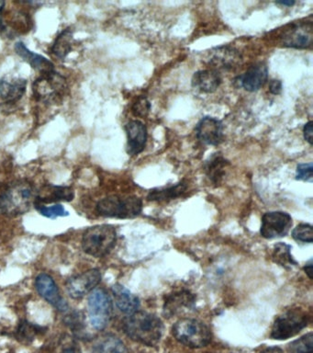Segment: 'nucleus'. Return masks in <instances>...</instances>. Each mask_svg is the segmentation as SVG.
I'll return each mask as SVG.
<instances>
[{
  "label": "nucleus",
  "instance_id": "1",
  "mask_svg": "<svg viewBox=\"0 0 313 353\" xmlns=\"http://www.w3.org/2000/svg\"><path fill=\"white\" fill-rule=\"evenodd\" d=\"M123 331L133 341L145 346L155 347L164 334V324L155 314L137 311L123 319Z\"/></svg>",
  "mask_w": 313,
  "mask_h": 353
},
{
  "label": "nucleus",
  "instance_id": "2",
  "mask_svg": "<svg viewBox=\"0 0 313 353\" xmlns=\"http://www.w3.org/2000/svg\"><path fill=\"white\" fill-rule=\"evenodd\" d=\"M36 192L31 182L15 181L0 193V211L9 216H17L28 212L34 204Z\"/></svg>",
  "mask_w": 313,
  "mask_h": 353
},
{
  "label": "nucleus",
  "instance_id": "3",
  "mask_svg": "<svg viewBox=\"0 0 313 353\" xmlns=\"http://www.w3.org/2000/svg\"><path fill=\"white\" fill-rule=\"evenodd\" d=\"M172 334L180 343L192 349L207 346L211 341L210 327L199 320L181 319L175 323Z\"/></svg>",
  "mask_w": 313,
  "mask_h": 353
},
{
  "label": "nucleus",
  "instance_id": "4",
  "mask_svg": "<svg viewBox=\"0 0 313 353\" xmlns=\"http://www.w3.org/2000/svg\"><path fill=\"white\" fill-rule=\"evenodd\" d=\"M117 232L114 226L100 225L87 229L82 239V248L87 255L102 258L111 252L116 244Z\"/></svg>",
  "mask_w": 313,
  "mask_h": 353
},
{
  "label": "nucleus",
  "instance_id": "5",
  "mask_svg": "<svg viewBox=\"0 0 313 353\" xmlns=\"http://www.w3.org/2000/svg\"><path fill=\"white\" fill-rule=\"evenodd\" d=\"M97 211L104 217L131 219L141 214L142 201L137 196H109L98 201Z\"/></svg>",
  "mask_w": 313,
  "mask_h": 353
},
{
  "label": "nucleus",
  "instance_id": "6",
  "mask_svg": "<svg viewBox=\"0 0 313 353\" xmlns=\"http://www.w3.org/2000/svg\"><path fill=\"white\" fill-rule=\"evenodd\" d=\"M67 90V79L56 71L42 74L32 85L35 98L45 104L60 103Z\"/></svg>",
  "mask_w": 313,
  "mask_h": 353
},
{
  "label": "nucleus",
  "instance_id": "7",
  "mask_svg": "<svg viewBox=\"0 0 313 353\" xmlns=\"http://www.w3.org/2000/svg\"><path fill=\"white\" fill-rule=\"evenodd\" d=\"M310 316L301 308H291L279 314L271 330V338L284 341L298 335L309 324Z\"/></svg>",
  "mask_w": 313,
  "mask_h": 353
},
{
  "label": "nucleus",
  "instance_id": "8",
  "mask_svg": "<svg viewBox=\"0 0 313 353\" xmlns=\"http://www.w3.org/2000/svg\"><path fill=\"white\" fill-rule=\"evenodd\" d=\"M87 310L90 324L95 330H103L111 321L112 302L108 292L103 289H94L90 292Z\"/></svg>",
  "mask_w": 313,
  "mask_h": 353
},
{
  "label": "nucleus",
  "instance_id": "9",
  "mask_svg": "<svg viewBox=\"0 0 313 353\" xmlns=\"http://www.w3.org/2000/svg\"><path fill=\"white\" fill-rule=\"evenodd\" d=\"M291 226L292 218L288 212H268L263 215L260 234L263 239H279L287 236Z\"/></svg>",
  "mask_w": 313,
  "mask_h": 353
},
{
  "label": "nucleus",
  "instance_id": "10",
  "mask_svg": "<svg viewBox=\"0 0 313 353\" xmlns=\"http://www.w3.org/2000/svg\"><path fill=\"white\" fill-rule=\"evenodd\" d=\"M101 281V273L98 269L87 270L80 274L73 276L67 281L68 294L73 299H80L91 292Z\"/></svg>",
  "mask_w": 313,
  "mask_h": 353
},
{
  "label": "nucleus",
  "instance_id": "11",
  "mask_svg": "<svg viewBox=\"0 0 313 353\" xmlns=\"http://www.w3.org/2000/svg\"><path fill=\"white\" fill-rule=\"evenodd\" d=\"M35 288H36L38 294L54 306L57 310L67 311V303L60 294L58 287L50 275L46 274V273H41L38 275L35 280Z\"/></svg>",
  "mask_w": 313,
  "mask_h": 353
},
{
  "label": "nucleus",
  "instance_id": "12",
  "mask_svg": "<svg viewBox=\"0 0 313 353\" xmlns=\"http://www.w3.org/2000/svg\"><path fill=\"white\" fill-rule=\"evenodd\" d=\"M207 58L208 63L215 68L214 70L216 69L232 70L233 68H238V65L243 62L240 52L229 46H219L211 50L208 52Z\"/></svg>",
  "mask_w": 313,
  "mask_h": 353
},
{
  "label": "nucleus",
  "instance_id": "13",
  "mask_svg": "<svg viewBox=\"0 0 313 353\" xmlns=\"http://www.w3.org/2000/svg\"><path fill=\"white\" fill-rule=\"evenodd\" d=\"M282 44L285 47L295 49H307L312 44V24H293L282 35Z\"/></svg>",
  "mask_w": 313,
  "mask_h": 353
},
{
  "label": "nucleus",
  "instance_id": "14",
  "mask_svg": "<svg viewBox=\"0 0 313 353\" xmlns=\"http://www.w3.org/2000/svg\"><path fill=\"white\" fill-rule=\"evenodd\" d=\"M196 135L205 145H218L224 141V125L218 119L206 116L197 123Z\"/></svg>",
  "mask_w": 313,
  "mask_h": 353
},
{
  "label": "nucleus",
  "instance_id": "15",
  "mask_svg": "<svg viewBox=\"0 0 313 353\" xmlns=\"http://www.w3.org/2000/svg\"><path fill=\"white\" fill-rule=\"evenodd\" d=\"M196 296L188 290L174 292L164 297L163 314L166 317H172L181 311L195 308Z\"/></svg>",
  "mask_w": 313,
  "mask_h": 353
},
{
  "label": "nucleus",
  "instance_id": "16",
  "mask_svg": "<svg viewBox=\"0 0 313 353\" xmlns=\"http://www.w3.org/2000/svg\"><path fill=\"white\" fill-rule=\"evenodd\" d=\"M268 79V68L265 63H257L250 66L246 73L237 77L236 82L249 92L259 90Z\"/></svg>",
  "mask_w": 313,
  "mask_h": 353
},
{
  "label": "nucleus",
  "instance_id": "17",
  "mask_svg": "<svg viewBox=\"0 0 313 353\" xmlns=\"http://www.w3.org/2000/svg\"><path fill=\"white\" fill-rule=\"evenodd\" d=\"M127 134V152L131 156H136L144 150L147 142V128L141 121H129L125 125Z\"/></svg>",
  "mask_w": 313,
  "mask_h": 353
},
{
  "label": "nucleus",
  "instance_id": "18",
  "mask_svg": "<svg viewBox=\"0 0 313 353\" xmlns=\"http://www.w3.org/2000/svg\"><path fill=\"white\" fill-rule=\"evenodd\" d=\"M27 80L21 77H6L0 80V99L5 103H16L26 92Z\"/></svg>",
  "mask_w": 313,
  "mask_h": 353
},
{
  "label": "nucleus",
  "instance_id": "19",
  "mask_svg": "<svg viewBox=\"0 0 313 353\" xmlns=\"http://www.w3.org/2000/svg\"><path fill=\"white\" fill-rule=\"evenodd\" d=\"M15 52L19 57H21L26 63H28L32 68L40 72L42 74L56 71L54 70V63L50 60L43 57V55L30 51L23 41H19V43L15 44Z\"/></svg>",
  "mask_w": 313,
  "mask_h": 353
},
{
  "label": "nucleus",
  "instance_id": "20",
  "mask_svg": "<svg viewBox=\"0 0 313 353\" xmlns=\"http://www.w3.org/2000/svg\"><path fill=\"white\" fill-rule=\"evenodd\" d=\"M221 84L222 77L214 69L197 71L192 77V87L200 92H215Z\"/></svg>",
  "mask_w": 313,
  "mask_h": 353
},
{
  "label": "nucleus",
  "instance_id": "21",
  "mask_svg": "<svg viewBox=\"0 0 313 353\" xmlns=\"http://www.w3.org/2000/svg\"><path fill=\"white\" fill-rule=\"evenodd\" d=\"M115 303L120 312L126 314H131L138 311L140 307L139 298L131 294L127 288L120 284H115L111 288Z\"/></svg>",
  "mask_w": 313,
  "mask_h": 353
},
{
  "label": "nucleus",
  "instance_id": "22",
  "mask_svg": "<svg viewBox=\"0 0 313 353\" xmlns=\"http://www.w3.org/2000/svg\"><path fill=\"white\" fill-rule=\"evenodd\" d=\"M74 198H75V192L70 187L48 186L45 192L36 195L34 206L54 203V201H71Z\"/></svg>",
  "mask_w": 313,
  "mask_h": 353
},
{
  "label": "nucleus",
  "instance_id": "23",
  "mask_svg": "<svg viewBox=\"0 0 313 353\" xmlns=\"http://www.w3.org/2000/svg\"><path fill=\"white\" fill-rule=\"evenodd\" d=\"M230 162L225 159L221 154H214L210 159L205 163V172L208 179L213 184H221L225 176V170Z\"/></svg>",
  "mask_w": 313,
  "mask_h": 353
},
{
  "label": "nucleus",
  "instance_id": "24",
  "mask_svg": "<svg viewBox=\"0 0 313 353\" xmlns=\"http://www.w3.org/2000/svg\"><path fill=\"white\" fill-rule=\"evenodd\" d=\"M188 189V184L185 181H180L173 186L160 188L151 190L147 195V200L152 201H164L174 200L180 197Z\"/></svg>",
  "mask_w": 313,
  "mask_h": 353
},
{
  "label": "nucleus",
  "instance_id": "25",
  "mask_svg": "<svg viewBox=\"0 0 313 353\" xmlns=\"http://www.w3.org/2000/svg\"><path fill=\"white\" fill-rule=\"evenodd\" d=\"M92 353H129V350L118 336L109 334L95 342Z\"/></svg>",
  "mask_w": 313,
  "mask_h": 353
},
{
  "label": "nucleus",
  "instance_id": "26",
  "mask_svg": "<svg viewBox=\"0 0 313 353\" xmlns=\"http://www.w3.org/2000/svg\"><path fill=\"white\" fill-rule=\"evenodd\" d=\"M73 30L67 28L63 30L52 46V52L59 59H65L73 49Z\"/></svg>",
  "mask_w": 313,
  "mask_h": 353
},
{
  "label": "nucleus",
  "instance_id": "27",
  "mask_svg": "<svg viewBox=\"0 0 313 353\" xmlns=\"http://www.w3.org/2000/svg\"><path fill=\"white\" fill-rule=\"evenodd\" d=\"M272 259L280 266L290 268L296 266V261L291 255V247L285 243H279L274 245L273 252H272Z\"/></svg>",
  "mask_w": 313,
  "mask_h": 353
},
{
  "label": "nucleus",
  "instance_id": "28",
  "mask_svg": "<svg viewBox=\"0 0 313 353\" xmlns=\"http://www.w3.org/2000/svg\"><path fill=\"white\" fill-rule=\"evenodd\" d=\"M45 328L32 324L27 321H23L19 325L17 330V338L23 341V343H29L35 339V336L39 335V334L43 333Z\"/></svg>",
  "mask_w": 313,
  "mask_h": 353
},
{
  "label": "nucleus",
  "instance_id": "29",
  "mask_svg": "<svg viewBox=\"0 0 313 353\" xmlns=\"http://www.w3.org/2000/svg\"><path fill=\"white\" fill-rule=\"evenodd\" d=\"M290 353H312L313 352V333L310 332L301 338L291 342L288 347Z\"/></svg>",
  "mask_w": 313,
  "mask_h": 353
},
{
  "label": "nucleus",
  "instance_id": "30",
  "mask_svg": "<svg viewBox=\"0 0 313 353\" xmlns=\"http://www.w3.org/2000/svg\"><path fill=\"white\" fill-rule=\"evenodd\" d=\"M65 322L70 327V330L75 333L76 336H78V338L87 336L84 317L81 316L80 314L72 312V313L65 316Z\"/></svg>",
  "mask_w": 313,
  "mask_h": 353
},
{
  "label": "nucleus",
  "instance_id": "31",
  "mask_svg": "<svg viewBox=\"0 0 313 353\" xmlns=\"http://www.w3.org/2000/svg\"><path fill=\"white\" fill-rule=\"evenodd\" d=\"M38 212H40L43 216L50 218V219H56L58 217H65L69 215V212L65 209V207L61 204H54V205H36Z\"/></svg>",
  "mask_w": 313,
  "mask_h": 353
},
{
  "label": "nucleus",
  "instance_id": "32",
  "mask_svg": "<svg viewBox=\"0 0 313 353\" xmlns=\"http://www.w3.org/2000/svg\"><path fill=\"white\" fill-rule=\"evenodd\" d=\"M292 237L298 242L312 243V226L309 225V223H301V225H299L292 231Z\"/></svg>",
  "mask_w": 313,
  "mask_h": 353
},
{
  "label": "nucleus",
  "instance_id": "33",
  "mask_svg": "<svg viewBox=\"0 0 313 353\" xmlns=\"http://www.w3.org/2000/svg\"><path fill=\"white\" fill-rule=\"evenodd\" d=\"M150 110V101L144 96L139 97L137 101L134 102L133 108H131V112L137 117H145V116L149 114Z\"/></svg>",
  "mask_w": 313,
  "mask_h": 353
},
{
  "label": "nucleus",
  "instance_id": "34",
  "mask_svg": "<svg viewBox=\"0 0 313 353\" xmlns=\"http://www.w3.org/2000/svg\"><path fill=\"white\" fill-rule=\"evenodd\" d=\"M313 178L312 163H304L296 167V179L298 181H312Z\"/></svg>",
  "mask_w": 313,
  "mask_h": 353
},
{
  "label": "nucleus",
  "instance_id": "35",
  "mask_svg": "<svg viewBox=\"0 0 313 353\" xmlns=\"http://www.w3.org/2000/svg\"><path fill=\"white\" fill-rule=\"evenodd\" d=\"M269 91L274 95H279L282 91V83L280 80L272 79L269 83Z\"/></svg>",
  "mask_w": 313,
  "mask_h": 353
},
{
  "label": "nucleus",
  "instance_id": "36",
  "mask_svg": "<svg viewBox=\"0 0 313 353\" xmlns=\"http://www.w3.org/2000/svg\"><path fill=\"white\" fill-rule=\"evenodd\" d=\"M312 121H307L303 127L304 139L306 140L310 145H312Z\"/></svg>",
  "mask_w": 313,
  "mask_h": 353
},
{
  "label": "nucleus",
  "instance_id": "37",
  "mask_svg": "<svg viewBox=\"0 0 313 353\" xmlns=\"http://www.w3.org/2000/svg\"><path fill=\"white\" fill-rule=\"evenodd\" d=\"M5 4H6L5 1H0V32L4 30L5 28H6L4 24L3 18H2V10H3Z\"/></svg>",
  "mask_w": 313,
  "mask_h": 353
},
{
  "label": "nucleus",
  "instance_id": "38",
  "mask_svg": "<svg viewBox=\"0 0 313 353\" xmlns=\"http://www.w3.org/2000/svg\"><path fill=\"white\" fill-rule=\"evenodd\" d=\"M260 353H284L281 349L277 347H266V349L263 350V352Z\"/></svg>",
  "mask_w": 313,
  "mask_h": 353
},
{
  "label": "nucleus",
  "instance_id": "39",
  "mask_svg": "<svg viewBox=\"0 0 313 353\" xmlns=\"http://www.w3.org/2000/svg\"><path fill=\"white\" fill-rule=\"evenodd\" d=\"M305 272L306 274L309 276L310 279H312V261H310V263H307L306 266L304 267Z\"/></svg>",
  "mask_w": 313,
  "mask_h": 353
},
{
  "label": "nucleus",
  "instance_id": "40",
  "mask_svg": "<svg viewBox=\"0 0 313 353\" xmlns=\"http://www.w3.org/2000/svg\"><path fill=\"white\" fill-rule=\"evenodd\" d=\"M295 1H279L276 2V4L285 6V7H291V6L295 5Z\"/></svg>",
  "mask_w": 313,
  "mask_h": 353
}]
</instances>
